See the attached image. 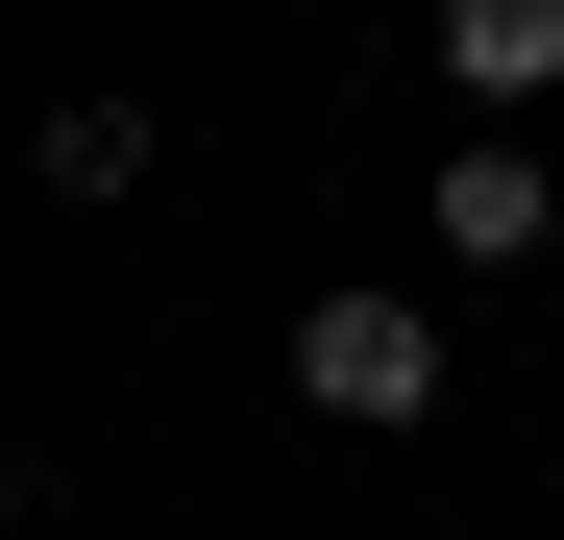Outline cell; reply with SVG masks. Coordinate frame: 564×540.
Masks as SVG:
<instances>
[{
    "label": "cell",
    "mask_w": 564,
    "mask_h": 540,
    "mask_svg": "<svg viewBox=\"0 0 564 540\" xmlns=\"http://www.w3.org/2000/svg\"><path fill=\"white\" fill-rule=\"evenodd\" d=\"M442 270H564V197H540V148H442Z\"/></svg>",
    "instance_id": "2"
},
{
    "label": "cell",
    "mask_w": 564,
    "mask_h": 540,
    "mask_svg": "<svg viewBox=\"0 0 564 540\" xmlns=\"http://www.w3.org/2000/svg\"><path fill=\"white\" fill-rule=\"evenodd\" d=\"M295 393H319L344 442L442 418V295H393V270H344V295H295Z\"/></svg>",
    "instance_id": "1"
},
{
    "label": "cell",
    "mask_w": 564,
    "mask_h": 540,
    "mask_svg": "<svg viewBox=\"0 0 564 540\" xmlns=\"http://www.w3.org/2000/svg\"><path fill=\"white\" fill-rule=\"evenodd\" d=\"M442 99L540 123V99H564V0H442Z\"/></svg>",
    "instance_id": "3"
},
{
    "label": "cell",
    "mask_w": 564,
    "mask_h": 540,
    "mask_svg": "<svg viewBox=\"0 0 564 540\" xmlns=\"http://www.w3.org/2000/svg\"><path fill=\"white\" fill-rule=\"evenodd\" d=\"M50 197H148V99H50Z\"/></svg>",
    "instance_id": "4"
}]
</instances>
